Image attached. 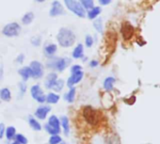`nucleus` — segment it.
<instances>
[{
	"mask_svg": "<svg viewBox=\"0 0 160 144\" xmlns=\"http://www.w3.org/2000/svg\"><path fill=\"white\" fill-rule=\"evenodd\" d=\"M75 35L72 32V30L66 28V27H61L57 35V40L58 42L59 43L60 46L62 47H71L72 45H73V43L75 42Z\"/></svg>",
	"mask_w": 160,
	"mask_h": 144,
	"instance_id": "nucleus-1",
	"label": "nucleus"
},
{
	"mask_svg": "<svg viewBox=\"0 0 160 144\" xmlns=\"http://www.w3.org/2000/svg\"><path fill=\"white\" fill-rule=\"evenodd\" d=\"M82 113H83V117H84L85 121L90 125L95 126L100 122L101 113L98 110H95L94 108H92V107H90V106L85 107Z\"/></svg>",
	"mask_w": 160,
	"mask_h": 144,
	"instance_id": "nucleus-2",
	"label": "nucleus"
},
{
	"mask_svg": "<svg viewBox=\"0 0 160 144\" xmlns=\"http://www.w3.org/2000/svg\"><path fill=\"white\" fill-rule=\"evenodd\" d=\"M64 4L69 11H71L74 15L79 18H85L87 15V11L77 0H64Z\"/></svg>",
	"mask_w": 160,
	"mask_h": 144,
	"instance_id": "nucleus-3",
	"label": "nucleus"
},
{
	"mask_svg": "<svg viewBox=\"0 0 160 144\" xmlns=\"http://www.w3.org/2000/svg\"><path fill=\"white\" fill-rule=\"evenodd\" d=\"M71 63V59L68 57H51L47 61V67L57 70L58 72H63Z\"/></svg>",
	"mask_w": 160,
	"mask_h": 144,
	"instance_id": "nucleus-4",
	"label": "nucleus"
},
{
	"mask_svg": "<svg viewBox=\"0 0 160 144\" xmlns=\"http://www.w3.org/2000/svg\"><path fill=\"white\" fill-rule=\"evenodd\" d=\"M21 26L16 23V22H12V23H9L7 24L2 30V33L9 38H12V37H16L20 34L21 32Z\"/></svg>",
	"mask_w": 160,
	"mask_h": 144,
	"instance_id": "nucleus-5",
	"label": "nucleus"
},
{
	"mask_svg": "<svg viewBox=\"0 0 160 144\" xmlns=\"http://www.w3.org/2000/svg\"><path fill=\"white\" fill-rule=\"evenodd\" d=\"M29 68L31 70L32 76L31 77L34 79H39L42 78L43 76V66L41 62L37 61V60H33L30 62Z\"/></svg>",
	"mask_w": 160,
	"mask_h": 144,
	"instance_id": "nucleus-6",
	"label": "nucleus"
},
{
	"mask_svg": "<svg viewBox=\"0 0 160 144\" xmlns=\"http://www.w3.org/2000/svg\"><path fill=\"white\" fill-rule=\"evenodd\" d=\"M30 92H31V96L34 100H36L38 103L42 104L45 102L46 100V95L43 93L42 90L41 89V87L39 85H34L31 87L30 89Z\"/></svg>",
	"mask_w": 160,
	"mask_h": 144,
	"instance_id": "nucleus-7",
	"label": "nucleus"
},
{
	"mask_svg": "<svg viewBox=\"0 0 160 144\" xmlns=\"http://www.w3.org/2000/svg\"><path fill=\"white\" fill-rule=\"evenodd\" d=\"M64 14H65V10L62 4L59 1H58V0L53 1L51 4L50 11H49V15L51 17H57V16H60Z\"/></svg>",
	"mask_w": 160,
	"mask_h": 144,
	"instance_id": "nucleus-8",
	"label": "nucleus"
},
{
	"mask_svg": "<svg viewBox=\"0 0 160 144\" xmlns=\"http://www.w3.org/2000/svg\"><path fill=\"white\" fill-rule=\"evenodd\" d=\"M134 27L129 22H123L121 27V33L125 41H129L134 36Z\"/></svg>",
	"mask_w": 160,
	"mask_h": 144,
	"instance_id": "nucleus-9",
	"label": "nucleus"
},
{
	"mask_svg": "<svg viewBox=\"0 0 160 144\" xmlns=\"http://www.w3.org/2000/svg\"><path fill=\"white\" fill-rule=\"evenodd\" d=\"M83 77H84V73H83L82 71H79V72H76V73L72 74V76L68 78L67 86L69 88L73 87L74 85H76L77 83H79L80 81L82 80Z\"/></svg>",
	"mask_w": 160,
	"mask_h": 144,
	"instance_id": "nucleus-10",
	"label": "nucleus"
},
{
	"mask_svg": "<svg viewBox=\"0 0 160 144\" xmlns=\"http://www.w3.org/2000/svg\"><path fill=\"white\" fill-rule=\"evenodd\" d=\"M50 110H51V107L49 106L40 107L35 111V117L40 120H44L46 118V116L48 115V113L50 112Z\"/></svg>",
	"mask_w": 160,
	"mask_h": 144,
	"instance_id": "nucleus-11",
	"label": "nucleus"
},
{
	"mask_svg": "<svg viewBox=\"0 0 160 144\" xmlns=\"http://www.w3.org/2000/svg\"><path fill=\"white\" fill-rule=\"evenodd\" d=\"M18 74L20 75V77H22L23 79V82H26L28 81L31 76H32V73H31V70L29 67L26 66V67H22L19 71H18Z\"/></svg>",
	"mask_w": 160,
	"mask_h": 144,
	"instance_id": "nucleus-12",
	"label": "nucleus"
},
{
	"mask_svg": "<svg viewBox=\"0 0 160 144\" xmlns=\"http://www.w3.org/2000/svg\"><path fill=\"white\" fill-rule=\"evenodd\" d=\"M101 12H102L101 7H99V6L95 7V6H94L92 9H91V10H89V11L87 12V17H88L90 20H94V19H96V18L100 15Z\"/></svg>",
	"mask_w": 160,
	"mask_h": 144,
	"instance_id": "nucleus-13",
	"label": "nucleus"
},
{
	"mask_svg": "<svg viewBox=\"0 0 160 144\" xmlns=\"http://www.w3.org/2000/svg\"><path fill=\"white\" fill-rule=\"evenodd\" d=\"M58 80V75L56 73H50L47 77H46V79H45V82H44V85L47 89H50L53 87V85L55 84V82Z\"/></svg>",
	"mask_w": 160,
	"mask_h": 144,
	"instance_id": "nucleus-14",
	"label": "nucleus"
},
{
	"mask_svg": "<svg viewBox=\"0 0 160 144\" xmlns=\"http://www.w3.org/2000/svg\"><path fill=\"white\" fill-rule=\"evenodd\" d=\"M83 55H84V47H83V44L82 43H78L74 47L72 56L73 58H76L77 59V58L83 57Z\"/></svg>",
	"mask_w": 160,
	"mask_h": 144,
	"instance_id": "nucleus-15",
	"label": "nucleus"
},
{
	"mask_svg": "<svg viewBox=\"0 0 160 144\" xmlns=\"http://www.w3.org/2000/svg\"><path fill=\"white\" fill-rule=\"evenodd\" d=\"M58 51V46L55 44V43H50V44H47L45 47H44V55L48 57H52L56 52Z\"/></svg>",
	"mask_w": 160,
	"mask_h": 144,
	"instance_id": "nucleus-16",
	"label": "nucleus"
},
{
	"mask_svg": "<svg viewBox=\"0 0 160 144\" xmlns=\"http://www.w3.org/2000/svg\"><path fill=\"white\" fill-rule=\"evenodd\" d=\"M0 99L5 102H10L12 100V92L8 88H3L0 90Z\"/></svg>",
	"mask_w": 160,
	"mask_h": 144,
	"instance_id": "nucleus-17",
	"label": "nucleus"
},
{
	"mask_svg": "<svg viewBox=\"0 0 160 144\" xmlns=\"http://www.w3.org/2000/svg\"><path fill=\"white\" fill-rule=\"evenodd\" d=\"M59 122H60V125L62 126V129H63V132L66 136L69 135V132H70V125H69V119L66 117V116H62L60 119H59Z\"/></svg>",
	"mask_w": 160,
	"mask_h": 144,
	"instance_id": "nucleus-18",
	"label": "nucleus"
},
{
	"mask_svg": "<svg viewBox=\"0 0 160 144\" xmlns=\"http://www.w3.org/2000/svg\"><path fill=\"white\" fill-rule=\"evenodd\" d=\"M115 81L116 79L112 77H108L105 79L104 81V89L106 91H112L113 90V87H114V84H115Z\"/></svg>",
	"mask_w": 160,
	"mask_h": 144,
	"instance_id": "nucleus-19",
	"label": "nucleus"
},
{
	"mask_svg": "<svg viewBox=\"0 0 160 144\" xmlns=\"http://www.w3.org/2000/svg\"><path fill=\"white\" fill-rule=\"evenodd\" d=\"M28 123H29L30 127H31L33 130H35V131H41V130H42V125H41V123H40L34 117H32V116H29V117H28Z\"/></svg>",
	"mask_w": 160,
	"mask_h": 144,
	"instance_id": "nucleus-20",
	"label": "nucleus"
},
{
	"mask_svg": "<svg viewBox=\"0 0 160 144\" xmlns=\"http://www.w3.org/2000/svg\"><path fill=\"white\" fill-rule=\"evenodd\" d=\"M34 17H35V16H34V13H33L32 12H28L25 13L24 16L22 17V23H23L24 25H26V26L30 25V24L33 22Z\"/></svg>",
	"mask_w": 160,
	"mask_h": 144,
	"instance_id": "nucleus-21",
	"label": "nucleus"
},
{
	"mask_svg": "<svg viewBox=\"0 0 160 144\" xmlns=\"http://www.w3.org/2000/svg\"><path fill=\"white\" fill-rule=\"evenodd\" d=\"M75 93H76V89L74 87H72L70 88L69 92L65 94L64 98L65 100L68 102V103H72L74 101V98H75Z\"/></svg>",
	"mask_w": 160,
	"mask_h": 144,
	"instance_id": "nucleus-22",
	"label": "nucleus"
},
{
	"mask_svg": "<svg viewBox=\"0 0 160 144\" xmlns=\"http://www.w3.org/2000/svg\"><path fill=\"white\" fill-rule=\"evenodd\" d=\"M48 124L54 128H57V129H60V122H59V119L56 116V115H52L50 116L49 120H48Z\"/></svg>",
	"mask_w": 160,
	"mask_h": 144,
	"instance_id": "nucleus-23",
	"label": "nucleus"
},
{
	"mask_svg": "<svg viewBox=\"0 0 160 144\" xmlns=\"http://www.w3.org/2000/svg\"><path fill=\"white\" fill-rule=\"evenodd\" d=\"M59 95L54 92H50L47 96H46V100L45 102L48 104H57L59 101Z\"/></svg>",
	"mask_w": 160,
	"mask_h": 144,
	"instance_id": "nucleus-24",
	"label": "nucleus"
},
{
	"mask_svg": "<svg viewBox=\"0 0 160 144\" xmlns=\"http://www.w3.org/2000/svg\"><path fill=\"white\" fill-rule=\"evenodd\" d=\"M5 136L8 138V140H12L16 136V129L13 126H9L5 130Z\"/></svg>",
	"mask_w": 160,
	"mask_h": 144,
	"instance_id": "nucleus-25",
	"label": "nucleus"
},
{
	"mask_svg": "<svg viewBox=\"0 0 160 144\" xmlns=\"http://www.w3.org/2000/svg\"><path fill=\"white\" fill-rule=\"evenodd\" d=\"M78 2H80V4H81L84 9L86 11H89L91 9H92L94 7V1L93 0H77Z\"/></svg>",
	"mask_w": 160,
	"mask_h": 144,
	"instance_id": "nucleus-26",
	"label": "nucleus"
},
{
	"mask_svg": "<svg viewBox=\"0 0 160 144\" xmlns=\"http://www.w3.org/2000/svg\"><path fill=\"white\" fill-rule=\"evenodd\" d=\"M63 87H64V81L62 79H58L53 85V87L51 88V90H53L56 92H58L63 89Z\"/></svg>",
	"mask_w": 160,
	"mask_h": 144,
	"instance_id": "nucleus-27",
	"label": "nucleus"
},
{
	"mask_svg": "<svg viewBox=\"0 0 160 144\" xmlns=\"http://www.w3.org/2000/svg\"><path fill=\"white\" fill-rule=\"evenodd\" d=\"M44 128H45L46 132H47L48 134H50L51 136H54V135H58V134L60 133V129L54 128V127L50 126L49 124H46V125L44 126Z\"/></svg>",
	"mask_w": 160,
	"mask_h": 144,
	"instance_id": "nucleus-28",
	"label": "nucleus"
},
{
	"mask_svg": "<svg viewBox=\"0 0 160 144\" xmlns=\"http://www.w3.org/2000/svg\"><path fill=\"white\" fill-rule=\"evenodd\" d=\"M93 27L96 29V31H98L99 33L103 32V22L102 19H95V21L93 22Z\"/></svg>",
	"mask_w": 160,
	"mask_h": 144,
	"instance_id": "nucleus-29",
	"label": "nucleus"
},
{
	"mask_svg": "<svg viewBox=\"0 0 160 144\" xmlns=\"http://www.w3.org/2000/svg\"><path fill=\"white\" fill-rule=\"evenodd\" d=\"M14 139H15L16 142H18L20 144H28V138L24 135H22V134H16Z\"/></svg>",
	"mask_w": 160,
	"mask_h": 144,
	"instance_id": "nucleus-30",
	"label": "nucleus"
},
{
	"mask_svg": "<svg viewBox=\"0 0 160 144\" xmlns=\"http://www.w3.org/2000/svg\"><path fill=\"white\" fill-rule=\"evenodd\" d=\"M61 142H62V138L58 135L51 136L49 138V144H60Z\"/></svg>",
	"mask_w": 160,
	"mask_h": 144,
	"instance_id": "nucleus-31",
	"label": "nucleus"
},
{
	"mask_svg": "<svg viewBox=\"0 0 160 144\" xmlns=\"http://www.w3.org/2000/svg\"><path fill=\"white\" fill-rule=\"evenodd\" d=\"M42 43V37L41 36H34L31 38V44L33 46H40Z\"/></svg>",
	"mask_w": 160,
	"mask_h": 144,
	"instance_id": "nucleus-32",
	"label": "nucleus"
},
{
	"mask_svg": "<svg viewBox=\"0 0 160 144\" xmlns=\"http://www.w3.org/2000/svg\"><path fill=\"white\" fill-rule=\"evenodd\" d=\"M85 44L87 47H92L93 44V38L91 35H87L85 38Z\"/></svg>",
	"mask_w": 160,
	"mask_h": 144,
	"instance_id": "nucleus-33",
	"label": "nucleus"
},
{
	"mask_svg": "<svg viewBox=\"0 0 160 144\" xmlns=\"http://www.w3.org/2000/svg\"><path fill=\"white\" fill-rule=\"evenodd\" d=\"M19 87H20V94L23 95L27 92V85L25 84V82H21L19 84Z\"/></svg>",
	"mask_w": 160,
	"mask_h": 144,
	"instance_id": "nucleus-34",
	"label": "nucleus"
},
{
	"mask_svg": "<svg viewBox=\"0 0 160 144\" xmlns=\"http://www.w3.org/2000/svg\"><path fill=\"white\" fill-rule=\"evenodd\" d=\"M79 71H82V68H81V66H80V65H73L71 68V73L72 74L76 73V72H79Z\"/></svg>",
	"mask_w": 160,
	"mask_h": 144,
	"instance_id": "nucleus-35",
	"label": "nucleus"
},
{
	"mask_svg": "<svg viewBox=\"0 0 160 144\" xmlns=\"http://www.w3.org/2000/svg\"><path fill=\"white\" fill-rule=\"evenodd\" d=\"M24 59H25V55H24V54H20V55L17 56L15 61H16L17 63H19V64H22V63L24 62Z\"/></svg>",
	"mask_w": 160,
	"mask_h": 144,
	"instance_id": "nucleus-36",
	"label": "nucleus"
},
{
	"mask_svg": "<svg viewBox=\"0 0 160 144\" xmlns=\"http://www.w3.org/2000/svg\"><path fill=\"white\" fill-rule=\"evenodd\" d=\"M5 124L4 123H0V138H2L5 135Z\"/></svg>",
	"mask_w": 160,
	"mask_h": 144,
	"instance_id": "nucleus-37",
	"label": "nucleus"
},
{
	"mask_svg": "<svg viewBox=\"0 0 160 144\" xmlns=\"http://www.w3.org/2000/svg\"><path fill=\"white\" fill-rule=\"evenodd\" d=\"M112 0H98V2L101 6H107L108 4H110V2Z\"/></svg>",
	"mask_w": 160,
	"mask_h": 144,
	"instance_id": "nucleus-38",
	"label": "nucleus"
},
{
	"mask_svg": "<svg viewBox=\"0 0 160 144\" xmlns=\"http://www.w3.org/2000/svg\"><path fill=\"white\" fill-rule=\"evenodd\" d=\"M98 64H99V62H98L97 60H95V59H92V60L90 62V66H91V67H92V68H94V67L98 66Z\"/></svg>",
	"mask_w": 160,
	"mask_h": 144,
	"instance_id": "nucleus-39",
	"label": "nucleus"
},
{
	"mask_svg": "<svg viewBox=\"0 0 160 144\" xmlns=\"http://www.w3.org/2000/svg\"><path fill=\"white\" fill-rule=\"evenodd\" d=\"M2 76H3V67L1 66L0 67V78H2Z\"/></svg>",
	"mask_w": 160,
	"mask_h": 144,
	"instance_id": "nucleus-40",
	"label": "nucleus"
},
{
	"mask_svg": "<svg viewBox=\"0 0 160 144\" xmlns=\"http://www.w3.org/2000/svg\"><path fill=\"white\" fill-rule=\"evenodd\" d=\"M37 2H39V3H42V2H44L45 0H36Z\"/></svg>",
	"mask_w": 160,
	"mask_h": 144,
	"instance_id": "nucleus-41",
	"label": "nucleus"
},
{
	"mask_svg": "<svg viewBox=\"0 0 160 144\" xmlns=\"http://www.w3.org/2000/svg\"><path fill=\"white\" fill-rule=\"evenodd\" d=\"M12 144H20V143H18V142H16V141H14V142H13Z\"/></svg>",
	"mask_w": 160,
	"mask_h": 144,
	"instance_id": "nucleus-42",
	"label": "nucleus"
},
{
	"mask_svg": "<svg viewBox=\"0 0 160 144\" xmlns=\"http://www.w3.org/2000/svg\"><path fill=\"white\" fill-rule=\"evenodd\" d=\"M60 144H67V143H65V142H61Z\"/></svg>",
	"mask_w": 160,
	"mask_h": 144,
	"instance_id": "nucleus-43",
	"label": "nucleus"
},
{
	"mask_svg": "<svg viewBox=\"0 0 160 144\" xmlns=\"http://www.w3.org/2000/svg\"><path fill=\"white\" fill-rule=\"evenodd\" d=\"M0 105H1V102H0Z\"/></svg>",
	"mask_w": 160,
	"mask_h": 144,
	"instance_id": "nucleus-44",
	"label": "nucleus"
}]
</instances>
